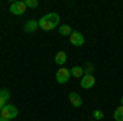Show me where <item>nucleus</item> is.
<instances>
[{
  "label": "nucleus",
  "instance_id": "f257e3e1",
  "mask_svg": "<svg viewBox=\"0 0 123 121\" xmlns=\"http://www.w3.org/2000/svg\"><path fill=\"white\" fill-rule=\"evenodd\" d=\"M38 25L43 31H51L54 28H59V15L57 13H46L44 17L38 20Z\"/></svg>",
  "mask_w": 123,
  "mask_h": 121
},
{
  "label": "nucleus",
  "instance_id": "f03ea898",
  "mask_svg": "<svg viewBox=\"0 0 123 121\" xmlns=\"http://www.w3.org/2000/svg\"><path fill=\"white\" fill-rule=\"evenodd\" d=\"M0 115H2V118L12 121L13 118H17V116H18V108H17L15 105H5V106H3V110L0 111Z\"/></svg>",
  "mask_w": 123,
  "mask_h": 121
},
{
  "label": "nucleus",
  "instance_id": "7ed1b4c3",
  "mask_svg": "<svg viewBox=\"0 0 123 121\" xmlns=\"http://www.w3.org/2000/svg\"><path fill=\"white\" fill-rule=\"evenodd\" d=\"M69 79H71V70L66 69V67H59L56 72V82L61 85H64L69 82Z\"/></svg>",
  "mask_w": 123,
  "mask_h": 121
},
{
  "label": "nucleus",
  "instance_id": "20e7f679",
  "mask_svg": "<svg viewBox=\"0 0 123 121\" xmlns=\"http://www.w3.org/2000/svg\"><path fill=\"white\" fill-rule=\"evenodd\" d=\"M25 12H26L25 2H13V3L10 5V13H12V15L21 17V15H25Z\"/></svg>",
  "mask_w": 123,
  "mask_h": 121
},
{
  "label": "nucleus",
  "instance_id": "39448f33",
  "mask_svg": "<svg viewBox=\"0 0 123 121\" xmlns=\"http://www.w3.org/2000/svg\"><path fill=\"white\" fill-rule=\"evenodd\" d=\"M69 38H71V44H72V46H76V47L84 46L85 38H84V35H82L80 31H72V35H71Z\"/></svg>",
  "mask_w": 123,
  "mask_h": 121
},
{
  "label": "nucleus",
  "instance_id": "423d86ee",
  "mask_svg": "<svg viewBox=\"0 0 123 121\" xmlns=\"http://www.w3.org/2000/svg\"><path fill=\"white\" fill-rule=\"evenodd\" d=\"M94 85H95V77L94 75L84 74V77L80 79V87H82V88H92Z\"/></svg>",
  "mask_w": 123,
  "mask_h": 121
},
{
  "label": "nucleus",
  "instance_id": "0eeeda50",
  "mask_svg": "<svg viewBox=\"0 0 123 121\" xmlns=\"http://www.w3.org/2000/svg\"><path fill=\"white\" fill-rule=\"evenodd\" d=\"M67 98H69V102H71V105H72V106H76V108L82 106V97H80L77 92H71Z\"/></svg>",
  "mask_w": 123,
  "mask_h": 121
},
{
  "label": "nucleus",
  "instance_id": "6e6552de",
  "mask_svg": "<svg viewBox=\"0 0 123 121\" xmlns=\"http://www.w3.org/2000/svg\"><path fill=\"white\" fill-rule=\"evenodd\" d=\"M38 28H39V25H38L36 20H28V21L25 23V26H23V29H25L26 33H35Z\"/></svg>",
  "mask_w": 123,
  "mask_h": 121
},
{
  "label": "nucleus",
  "instance_id": "1a4fd4ad",
  "mask_svg": "<svg viewBox=\"0 0 123 121\" xmlns=\"http://www.w3.org/2000/svg\"><path fill=\"white\" fill-rule=\"evenodd\" d=\"M84 67H80V65H74L72 69H71V75L72 77H76V79H82L84 77Z\"/></svg>",
  "mask_w": 123,
  "mask_h": 121
},
{
  "label": "nucleus",
  "instance_id": "9d476101",
  "mask_svg": "<svg viewBox=\"0 0 123 121\" xmlns=\"http://www.w3.org/2000/svg\"><path fill=\"white\" fill-rule=\"evenodd\" d=\"M66 61H67V56H66L64 51H59L56 56H54V62H56L57 65H64V64H66Z\"/></svg>",
  "mask_w": 123,
  "mask_h": 121
},
{
  "label": "nucleus",
  "instance_id": "9b49d317",
  "mask_svg": "<svg viewBox=\"0 0 123 121\" xmlns=\"http://www.w3.org/2000/svg\"><path fill=\"white\" fill-rule=\"evenodd\" d=\"M57 31H59L61 36H71V35H72V28H71L69 25H59Z\"/></svg>",
  "mask_w": 123,
  "mask_h": 121
},
{
  "label": "nucleus",
  "instance_id": "f8f14e48",
  "mask_svg": "<svg viewBox=\"0 0 123 121\" xmlns=\"http://www.w3.org/2000/svg\"><path fill=\"white\" fill-rule=\"evenodd\" d=\"M113 118H115V121H123V105H120L113 111Z\"/></svg>",
  "mask_w": 123,
  "mask_h": 121
},
{
  "label": "nucleus",
  "instance_id": "ddd939ff",
  "mask_svg": "<svg viewBox=\"0 0 123 121\" xmlns=\"http://www.w3.org/2000/svg\"><path fill=\"white\" fill-rule=\"evenodd\" d=\"M0 98L7 103L10 100V90H7V88H0Z\"/></svg>",
  "mask_w": 123,
  "mask_h": 121
},
{
  "label": "nucleus",
  "instance_id": "4468645a",
  "mask_svg": "<svg viewBox=\"0 0 123 121\" xmlns=\"http://www.w3.org/2000/svg\"><path fill=\"white\" fill-rule=\"evenodd\" d=\"M94 70H95V67H94V64H85V67H84V72L85 74H89V75H94Z\"/></svg>",
  "mask_w": 123,
  "mask_h": 121
},
{
  "label": "nucleus",
  "instance_id": "2eb2a0df",
  "mask_svg": "<svg viewBox=\"0 0 123 121\" xmlns=\"http://www.w3.org/2000/svg\"><path fill=\"white\" fill-rule=\"evenodd\" d=\"M25 5H26V8H36V7L39 5V2L38 0H26Z\"/></svg>",
  "mask_w": 123,
  "mask_h": 121
},
{
  "label": "nucleus",
  "instance_id": "dca6fc26",
  "mask_svg": "<svg viewBox=\"0 0 123 121\" xmlns=\"http://www.w3.org/2000/svg\"><path fill=\"white\" fill-rule=\"evenodd\" d=\"M92 116L95 118V121H98V120L104 118V111H102V110H94V111H92Z\"/></svg>",
  "mask_w": 123,
  "mask_h": 121
},
{
  "label": "nucleus",
  "instance_id": "f3484780",
  "mask_svg": "<svg viewBox=\"0 0 123 121\" xmlns=\"http://www.w3.org/2000/svg\"><path fill=\"white\" fill-rule=\"evenodd\" d=\"M5 105H7V103H5V102H3V100H2V98H0V111L3 110V106H5Z\"/></svg>",
  "mask_w": 123,
  "mask_h": 121
},
{
  "label": "nucleus",
  "instance_id": "a211bd4d",
  "mask_svg": "<svg viewBox=\"0 0 123 121\" xmlns=\"http://www.w3.org/2000/svg\"><path fill=\"white\" fill-rule=\"evenodd\" d=\"M0 121H8V120H5V118H2V120H0Z\"/></svg>",
  "mask_w": 123,
  "mask_h": 121
},
{
  "label": "nucleus",
  "instance_id": "6ab92c4d",
  "mask_svg": "<svg viewBox=\"0 0 123 121\" xmlns=\"http://www.w3.org/2000/svg\"><path fill=\"white\" fill-rule=\"evenodd\" d=\"M120 103H122V105H123V97H122V100H120Z\"/></svg>",
  "mask_w": 123,
  "mask_h": 121
},
{
  "label": "nucleus",
  "instance_id": "aec40b11",
  "mask_svg": "<svg viewBox=\"0 0 123 121\" xmlns=\"http://www.w3.org/2000/svg\"><path fill=\"white\" fill-rule=\"evenodd\" d=\"M0 120H2V115H0Z\"/></svg>",
  "mask_w": 123,
  "mask_h": 121
},
{
  "label": "nucleus",
  "instance_id": "412c9836",
  "mask_svg": "<svg viewBox=\"0 0 123 121\" xmlns=\"http://www.w3.org/2000/svg\"><path fill=\"white\" fill-rule=\"evenodd\" d=\"M92 121H95V120H92Z\"/></svg>",
  "mask_w": 123,
  "mask_h": 121
}]
</instances>
